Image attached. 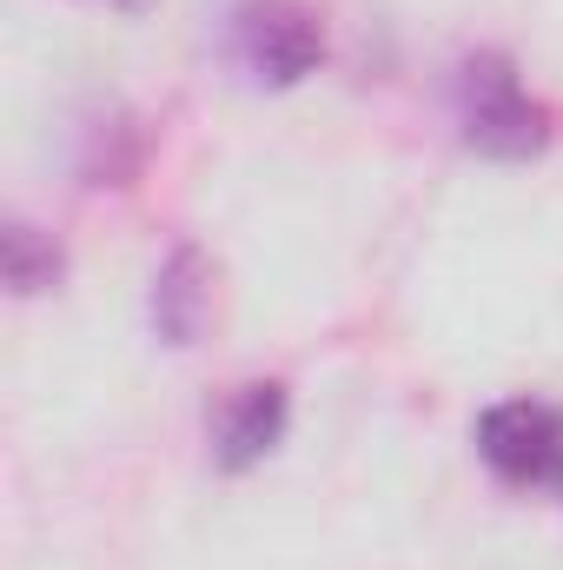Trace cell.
<instances>
[{
  "label": "cell",
  "instance_id": "obj_1",
  "mask_svg": "<svg viewBox=\"0 0 563 570\" xmlns=\"http://www.w3.org/2000/svg\"><path fill=\"white\" fill-rule=\"evenodd\" d=\"M451 120H457V140L477 159H504V166L537 159L557 134L551 107L524 87L517 60L497 47H477L451 67Z\"/></svg>",
  "mask_w": 563,
  "mask_h": 570
},
{
  "label": "cell",
  "instance_id": "obj_2",
  "mask_svg": "<svg viewBox=\"0 0 563 570\" xmlns=\"http://www.w3.org/2000/svg\"><path fill=\"white\" fill-rule=\"evenodd\" d=\"M226 53L253 87H298L325 60V20L305 0H233Z\"/></svg>",
  "mask_w": 563,
  "mask_h": 570
},
{
  "label": "cell",
  "instance_id": "obj_3",
  "mask_svg": "<svg viewBox=\"0 0 563 570\" xmlns=\"http://www.w3.org/2000/svg\"><path fill=\"white\" fill-rule=\"evenodd\" d=\"M477 458L491 464L497 484L537 491L563 504V405L551 399H504L477 419Z\"/></svg>",
  "mask_w": 563,
  "mask_h": 570
},
{
  "label": "cell",
  "instance_id": "obj_4",
  "mask_svg": "<svg viewBox=\"0 0 563 570\" xmlns=\"http://www.w3.org/2000/svg\"><path fill=\"white\" fill-rule=\"evenodd\" d=\"M285 425H292V392H285L279 379L233 385L219 399V412H213V464L233 471V478L253 471V464H266L285 444Z\"/></svg>",
  "mask_w": 563,
  "mask_h": 570
},
{
  "label": "cell",
  "instance_id": "obj_5",
  "mask_svg": "<svg viewBox=\"0 0 563 570\" xmlns=\"http://www.w3.org/2000/svg\"><path fill=\"white\" fill-rule=\"evenodd\" d=\"M206 318H213V259L192 239H179L152 273V332L186 352V345H199Z\"/></svg>",
  "mask_w": 563,
  "mask_h": 570
},
{
  "label": "cell",
  "instance_id": "obj_6",
  "mask_svg": "<svg viewBox=\"0 0 563 570\" xmlns=\"http://www.w3.org/2000/svg\"><path fill=\"white\" fill-rule=\"evenodd\" d=\"M0 273H7V292H13V298H33V292H53V285H60L67 253H60L40 226L7 219V233H0Z\"/></svg>",
  "mask_w": 563,
  "mask_h": 570
},
{
  "label": "cell",
  "instance_id": "obj_7",
  "mask_svg": "<svg viewBox=\"0 0 563 570\" xmlns=\"http://www.w3.org/2000/svg\"><path fill=\"white\" fill-rule=\"evenodd\" d=\"M140 159H146L140 120H127V114H107V120H93V127H87L80 179H87V186H127V179L140 173Z\"/></svg>",
  "mask_w": 563,
  "mask_h": 570
},
{
  "label": "cell",
  "instance_id": "obj_8",
  "mask_svg": "<svg viewBox=\"0 0 563 570\" xmlns=\"http://www.w3.org/2000/svg\"><path fill=\"white\" fill-rule=\"evenodd\" d=\"M113 7H120V13H146V7H152V0H113Z\"/></svg>",
  "mask_w": 563,
  "mask_h": 570
}]
</instances>
